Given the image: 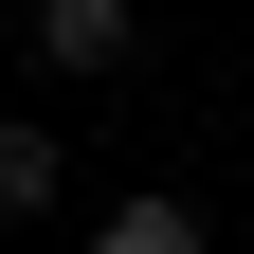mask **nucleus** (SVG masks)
I'll return each mask as SVG.
<instances>
[{
  "label": "nucleus",
  "instance_id": "f03ea898",
  "mask_svg": "<svg viewBox=\"0 0 254 254\" xmlns=\"http://www.w3.org/2000/svg\"><path fill=\"white\" fill-rule=\"evenodd\" d=\"M91 254H200V200H164V182H145V200L91 218Z\"/></svg>",
  "mask_w": 254,
  "mask_h": 254
},
{
  "label": "nucleus",
  "instance_id": "7ed1b4c3",
  "mask_svg": "<svg viewBox=\"0 0 254 254\" xmlns=\"http://www.w3.org/2000/svg\"><path fill=\"white\" fill-rule=\"evenodd\" d=\"M0 218H55V127L0 109Z\"/></svg>",
  "mask_w": 254,
  "mask_h": 254
},
{
  "label": "nucleus",
  "instance_id": "f257e3e1",
  "mask_svg": "<svg viewBox=\"0 0 254 254\" xmlns=\"http://www.w3.org/2000/svg\"><path fill=\"white\" fill-rule=\"evenodd\" d=\"M127 37H145L127 0H37V55L55 73H127Z\"/></svg>",
  "mask_w": 254,
  "mask_h": 254
}]
</instances>
